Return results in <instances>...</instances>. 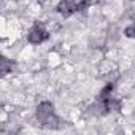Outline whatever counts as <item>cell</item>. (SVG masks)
I'll return each instance as SVG.
<instances>
[{"instance_id":"4","label":"cell","mask_w":135,"mask_h":135,"mask_svg":"<svg viewBox=\"0 0 135 135\" xmlns=\"http://www.w3.org/2000/svg\"><path fill=\"white\" fill-rule=\"evenodd\" d=\"M13 69H15L13 60H8L7 57H5V59H2V72H3V75L11 73V72H13Z\"/></svg>"},{"instance_id":"1","label":"cell","mask_w":135,"mask_h":135,"mask_svg":"<svg viewBox=\"0 0 135 135\" xmlns=\"http://www.w3.org/2000/svg\"><path fill=\"white\" fill-rule=\"evenodd\" d=\"M48 38H49V33H48V30L43 29L41 26L32 27V29L29 30V33H27V41H29L30 45H40V43L46 41Z\"/></svg>"},{"instance_id":"6","label":"cell","mask_w":135,"mask_h":135,"mask_svg":"<svg viewBox=\"0 0 135 135\" xmlns=\"http://www.w3.org/2000/svg\"><path fill=\"white\" fill-rule=\"evenodd\" d=\"M124 35H126L127 38H135V24L127 26V27L124 29Z\"/></svg>"},{"instance_id":"3","label":"cell","mask_w":135,"mask_h":135,"mask_svg":"<svg viewBox=\"0 0 135 135\" xmlns=\"http://www.w3.org/2000/svg\"><path fill=\"white\" fill-rule=\"evenodd\" d=\"M54 113H56V111H54V105H52L51 102H48V100L40 102L38 107H37V119H38V122L43 121V119H46L48 116H51V114H54Z\"/></svg>"},{"instance_id":"2","label":"cell","mask_w":135,"mask_h":135,"mask_svg":"<svg viewBox=\"0 0 135 135\" xmlns=\"http://www.w3.org/2000/svg\"><path fill=\"white\" fill-rule=\"evenodd\" d=\"M57 11L64 18H70L78 11V0H60L57 3Z\"/></svg>"},{"instance_id":"5","label":"cell","mask_w":135,"mask_h":135,"mask_svg":"<svg viewBox=\"0 0 135 135\" xmlns=\"http://www.w3.org/2000/svg\"><path fill=\"white\" fill-rule=\"evenodd\" d=\"M114 89V84L113 83H110V84H107L103 89H102V92H100V99H107V97H110L111 95V91Z\"/></svg>"}]
</instances>
